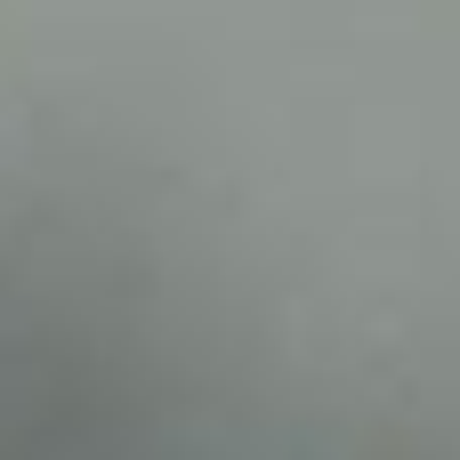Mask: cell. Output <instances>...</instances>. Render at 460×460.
<instances>
[{
    "label": "cell",
    "mask_w": 460,
    "mask_h": 460,
    "mask_svg": "<svg viewBox=\"0 0 460 460\" xmlns=\"http://www.w3.org/2000/svg\"><path fill=\"white\" fill-rule=\"evenodd\" d=\"M259 8H267V0H259Z\"/></svg>",
    "instance_id": "obj_2"
},
{
    "label": "cell",
    "mask_w": 460,
    "mask_h": 460,
    "mask_svg": "<svg viewBox=\"0 0 460 460\" xmlns=\"http://www.w3.org/2000/svg\"><path fill=\"white\" fill-rule=\"evenodd\" d=\"M429 16H437V32H445V49H453V73H460V40H453V16H445V0H429Z\"/></svg>",
    "instance_id": "obj_1"
}]
</instances>
